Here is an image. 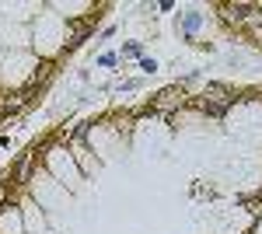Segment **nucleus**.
Masks as SVG:
<instances>
[{
    "instance_id": "nucleus-1",
    "label": "nucleus",
    "mask_w": 262,
    "mask_h": 234,
    "mask_svg": "<svg viewBox=\"0 0 262 234\" xmlns=\"http://www.w3.org/2000/svg\"><path fill=\"white\" fill-rule=\"evenodd\" d=\"M196 105H200V112L221 119L224 112L234 105V91H231V88H224V84H206V91H203V98L196 101Z\"/></svg>"
},
{
    "instance_id": "nucleus-2",
    "label": "nucleus",
    "mask_w": 262,
    "mask_h": 234,
    "mask_svg": "<svg viewBox=\"0 0 262 234\" xmlns=\"http://www.w3.org/2000/svg\"><path fill=\"white\" fill-rule=\"evenodd\" d=\"M179 105H182V88H164V91H158L154 101H150L154 112H175Z\"/></svg>"
},
{
    "instance_id": "nucleus-3",
    "label": "nucleus",
    "mask_w": 262,
    "mask_h": 234,
    "mask_svg": "<svg viewBox=\"0 0 262 234\" xmlns=\"http://www.w3.org/2000/svg\"><path fill=\"white\" fill-rule=\"evenodd\" d=\"M224 11H227V18H231V21H245V18H248V11H255V7H252V4H227Z\"/></svg>"
},
{
    "instance_id": "nucleus-4",
    "label": "nucleus",
    "mask_w": 262,
    "mask_h": 234,
    "mask_svg": "<svg viewBox=\"0 0 262 234\" xmlns=\"http://www.w3.org/2000/svg\"><path fill=\"white\" fill-rule=\"evenodd\" d=\"M182 25H185V35H192V32H196V28L203 25V14H200V11H185Z\"/></svg>"
},
{
    "instance_id": "nucleus-5",
    "label": "nucleus",
    "mask_w": 262,
    "mask_h": 234,
    "mask_svg": "<svg viewBox=\"0 0 262 234\" xmlns=\"http://www.w3.org/2000/svg\"><path fill=\"white\" fill-rule=\"evenodd\" d=\"M140 70H147V74H154V70H158V63H154V59H140Z\"/></svg>"
}]
</instances>
